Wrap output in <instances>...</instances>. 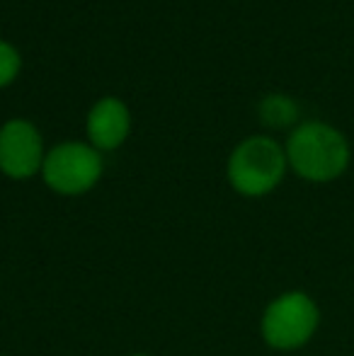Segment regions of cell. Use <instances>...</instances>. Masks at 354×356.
Here are the masks:
<instances>
[{
    "mask_svg": "<svg viewBox=\"0 0 354 356\" xmlns=\"http://www.w3.org/2000/svg\"><path fill=\"white\" fill-rule=\"evenodd\" d=\"M44 141L32 122L10 119L0 127V172L13 179H27L44 165Z\"/></svg>",
    "mask_w": 354,
    "mask_h": 356,
    "instance_id": "5",
    "label": "cell"
},
{
    "mask_svg": "<svg viewBox=\"0 0 354 356\" xmlns=\"http://www.w3.org/2000/svg\"><path fill=\"white\" fill-rule=\"evenodd\" d=\"M287 150L269 136H250L228 158V182L243 197L269 194L284 177Z\"/></svg>",
    "mask_w": 354,
    "mask_h": 356,
    "instance_id": "2",
    "label": "cell"
},
{
    "mask_svg": "<svg viewBox=\"0 0 354 356\" xmlns=\"http://www.w3.org/2000/svg\"><path fill=\"white\" fill-rule=\"evenodd\" d=\"M318 327V308L306 293L289 291L267 305L262 315V337L274 349H298Z\"/></svg>",
    "mask_w": 354,
    "mask_h": 356,
    "instance_id": "4",
    "label": "cell"
},
{
    "mask_svg": "<svg viewBox=\"0 0 354 356\" xmlns=\"http://www.w3.org/2000/svg\"><path fill=\"white\" fill-rule=\"evenodd\" d=\"M86 131L92 148L114 150L131 134V112L119 97H102L90 107Z\"/></svg>",
    "mask_w": 354,
    "mask_h": 356,
    "instance_id": "6",
    "label": "cell"
},
{
    "mask_svg": "<svg viewBox=\"0 0 354 356\" xmlns=\"http://www.w3.org/2000/svg\"><path fill=\"white\" fill-rule=\"evenodd\" d=\"M19 68H22V56H19V51L10 42L0 39V90L8 88V85L17 78Z\"/></svg>",
    "mask_w": 354,
    "mask_h": 356,
    "instance_id": "8",
    "label": "cell"
},
{
    "mask_svg": "<svg viewBox=\"0 0 354 356\" xmlns=\"http://www.w3.org/2000/svg\"><path fill=\"white\" fill-rule=\"evenodd\" d=\"M134 356H146V354H134Z\"/></svg>",
    "mask_w": 354,
    "mask_h": 356,
    "instance_id": "9",
    "label": "cell"
},
{
    "mask_svg": "<svg viewBox=\"0 0 354 356\" xmlns=\"http://www.w3.org/2000/svg\"><path fill=\"white\" fill-rule=\"evenodd\" d=\"M42 175L44 182L56 194H66V197L86 194L102 177V155L90 143H58L44 158Z\"/></svg>",
    "mask_w": 354,
    "mask_h": 356,
    "instance_id": "3",
    "label": "cell"
},
{
    "mask_svg": "<svg viewBox=\"0 0 354 356\" xmlns=\"http://www.w3.org/2000/svg\"><path fill=\"white\" fill-rule=\"evenodd\" d=\"M287 160L303 179L330 182L345 172L350 163V145L330 124L306 122L289 136Z\"/></svg>",
    "mask_w": 354,
    "mask_h": 356,
    "instance_id": "1",
    "label": "cell"
},
{
    "mask_svg": "<svg viewBox=\"0 0 354 356\" xmlns=\"http://www.w3.org/2000/svg\"><path fill=\"white\" fill-rule=\"evenodd\" d=\"M257 114H260V122L269 129H287L296 122L298 117V107L289 95L282 92H272L267 97H262L260 107H257Z\"/></svg>",
    "mask_w": 354,
    "mask_h": 356,
    "instance_id": "7",
    "label": "cell"
}]
</instances>
